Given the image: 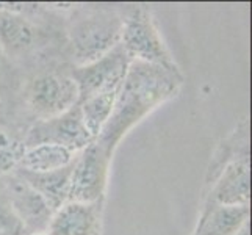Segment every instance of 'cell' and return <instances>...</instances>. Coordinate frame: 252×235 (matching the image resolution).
I'll use <instances>...</instances> for the list:
<instances>
[{
    "label": "cell",
    "instance_id": "obj_1",
    "mask_svg": "<svg viewBox=\"0 0 252 235\" xmlns=\"http://www.w3.org/2000/svg\"><path fill=\"white\" fill-rule=\"evenodd\" d=\"M185 77L182 71L132 62L121 85L115 108L95 143L115 154L123 138L163 103L179 96Z\"/></svg>",
    "mask_w": 252,
    "mask_h": 235
},
{
    "label": "cell",
    "instance_id": "obj_2",
    "mask_svg": "<svg viewBox=\"0 0 252 235\" xmlns=\"http://www.w3.org/2000/svg\"><path fill=\"white\" fill-rule=\"evenodd\" d=\"M124 14L110 5L74 6L67 22V38L75 66L100 58L116 47L123 34Z\"/></svg>",
    "mask_w": 252,
    "mask_h": 235
},
{
    "label": "cell",
    "instance_id": "obj_3",
    "mask_svg": "<svg viewBox=\"0 0 252 235\" xmlns=\"http://www.w3.org/2000/svg\"><path fill=\"white\" fill-rule=\"evenodd\" d=\"M121 46L132 62L161 66L172 71L180 69L161 36L152 11L143 5L128 8L124 14Z\"/></svg>",
    "mask_w": 252,
    "mask_h": 235
},
{
    "label": "cell",
    "instance_id": "obj_4",
    "mask_svg": "<svg viewBox=\"0 0 252 235\" xmlns=\"http://www.w3.org/2000/svg\"><path fill=\"white\" fill-rule=\"evenodd\" d=\"M25 102L36 119H47L77 105L79 90L71 74L39 72L25 86Z\"/></svg>",
    "mask_w": 252,
    "mask_h": 235
},
{
    "label": "cell",
    "instance_id": "obj_5",
    "mask_svg": "<svg viewBox=\"0 0 252 235\" xmlns=\"http://www.w3.org/2000/svg\"><path fill=\"white\" fill-rule=\"evenodd\" d=\"M113 155L100 144L91 143L74 160L69 201L74 202H99L105 201L110 167Z\"/></svg>",
    "mask_w": 252,
    "mask_h": 235
},
{
    "label": "cell",
    "instance_id": "obj_6",
    "mask_svg": "<svg viewBox=\"0 0 252 235\" xmlns=\"http://www.w3.org/2000/svg\"><path fill=\"white\" fill-rule=\"evenodd\" d=\"M94 141L95 140L83 123L79 103L58 116L36 119L24 138L25 147L36 144H55L74 154L82 152Z\"/></svg>",
    "mask_w": 252,
    "mask_h": 235
},
{
    "label": "cell",
    "instance_id": "obj_7",
    "mask_svg": "<svg viewBox=\"0 0 252 235\" xmlns=\"http://www.w3.org/2000/svg\"><path fill=\"white\" fill-rule=\"evenodd\" d=\"M130 63L132 60L119 42L116 47L94 62L74 66L69 74L79 90V103L102 90L123 83Z\"/></svg>",
    "mask_w": 252,
    "mask_h": 235
},
{
    "label": "cell",
    "instance_id": "obj_8",
    "mask_svg": "<svg viewBox=\"0 0 252 235\" xmlns=\"http://www.w3.org/2000/svg\"><path fill=\"white\" fill-rule=\"evenodd\" d=\"M0 188L24 223L27 235L47 231L54 212L50 210V207L41 198V195L36 193L22 177L17 176L16 172L0 177Z\"/></svg>",
    "mask_w": 252,
    "mask_h": 235
},
{
    "label": "cell",
    "instance_id": "obj_9",
    "mask_svg": "<svg viewBox=\"0 0 252 235\" xmlns=\"http://www.w3.org/2000/svg\"><path fill=\"white\" fill-rule=\"evenodd\" d=\"M212 205H251V159L235 160L221 171L202 195L201 207Z\"/></svg>",
    "mask_w": 252,
    "mask_h": 235
},
{
    "label": "cell",
    "instance_id": "obj_10",
    "mask_svg": "<svg viewBox=\"0 0 252 235\" xmlns=\"http://www.w3.org/2000/svg\"><path fill=\"white\" fill-rule=\"evenodd\" d=\"M103 202L67 201L52 213L49 235H102Z\"/></svg>",
    "mask_w": 252,
    "mask_h": 235
},
{
    "label": "cell",
    "instance_id": "obj_11",
    "mask_svg": "<svg viewBox=\"0 0 252 235\" xmlns=\"http://www.w3.org/2000/svg\"><path fill=\"white\" fill-rule=\"evenodd\" d=\"M41 32L29 16L0 3V47L6 57H24L34 50Z\"/></svg>",
    "mask_w": 252,
    "mask_h": 235
},
{
    "label": "cell",
    "instance_id": "obj_12",
    "mask_svg": "<svg viewBox=\"0 0 252 235\" xmlns=\"http://www.w3.org/2000/svg\"><path fill=\"white\" fill-rule=\"evenodd\" d=\"M240 159H251V119L245 116L238 121V124L230 130L229 135H225L222 140L216 144L210 162L207 165L202 195L213 185L216 177L221 171L227 167L229 163L240 160Z\"/></svg>",
    "mask_w": 252,
    "mask_h": 235
},
{
    "label": "cell",
    "instance_id": "obj_13",
    "mask_svg": "<svg viewBox=\"0 0 252 235\" xmlns=\"http://www.w3.org/2000/svg\"><path fill=\"white\" fill-rule=\"evenodd\" d=\"M248 221H251V205L201 207L191 235H237Z\"/></svg>",
    "mask_w": 252,
    "mask_h": 235
},
{
    "label": "cell",
    "instance_id": "obj_14",
    "mask_svg": "<svg viewBox=\"0 0 252 235\" xmlns=\"http://www.w3.org/2000/svg\"><path fill=\"white\" fill-rule=\"evenodd\" d=\"M72 168L74 162L62 169L49 172H29L22 169H16L14 172L27 182L36 193H39L41 198L46 201V204L50 207V210L55 212L69 201Z\"/></svg>",
    "mask_w": 252,
    "mask_h": 235
},
{
    "label": "cell",
    "instance_id": "obj_15",
    "mask_svg": "<svg viewBox=\"0 0 252 235\" xmlns=\"http://www.w3.org/2000/svg\"><path fill=\"white\" fill-rule=\"evenodd\" d=\"M121 85H115V86H110V88L102 90L79 103L83 123L94 140H97L102 129L105 127L107 121L111 116L118 93L121 90Z\"/></svg>",
    "mask_w": 252,
    "mask_h": 235
},
{
    "label": "cell",
    "instance_id": "obj_16",
    "mask_svg": "<svg viewBox=\"0 0 252 235\" xmlns=\"http://www.w3.org/2000/svg\"><path fill=\"white\" fill-rule=\"evenodd\" d=\"M77 154L55 144H36L25 149L17 169L29 172H49L71 165Z\"/></svg>",
    "mask_w": 252,
    "mask_h": 235
},
{
    "label": "cell",
    "instance_id": "obj_17",
    "mask_svg": "<svg viewBox=\"0 0 252 235\" xmlns=\"http://www.w3.org/2000/svg\"><path fill=\"white\" fill-rule=\"evenodd\" d=\"M25 149L27 147L24 140L0 129V177H5L19 168Z\"/></svg>",
    "mask_w": 252,
    "mask_h": 235
},
{
    "label": "cell",
    "instance_id": "obj_18",
    "mask_svg": "<svg viewBox=\"0 0 252 235\" xmlns=\"http://www.w3.org/2000/svg\"><path fill=\"white\" fill-rule=\"evenodd\" d=\"M0 235H27L25 226L0 188Z\"/></svg>",
    "mask_w": 252,
    "mask_h": 235
},
{
    "label": "cell",
    "instance_id": "obj_19",
    "mask_svg": "<svg viewBox=\"0 0 252 235\" xmlns=\"http://www.w3.org/2000/svg\"><path fill=\"white\" fill-rule=\"evenodd\" d=\"M10 69V63H8V57L3 52V49L0 47V78H3Z\"/></svg>",
    "mask_w": 252,
    "mask_h": 235
},
{
    "label": "cell",
    "instance_id": "obj_20",
    "mask_svg": "<svg viewBox=\"0 0 252 235\" xmlns=\"http://www.w3.org/2000/svg\"><path fill=\"white\" fill-rule=\"evenodd\" d=\"M237 235H251V221H248L243 228L237 232Z\"/></svg>",
    "mask_w": 252,
    "mask_h": 235
},
{
    "label": "cell",
    "instance_id": "obj_21",
    "mask_svg": "<svg viewBox=\"0 0 252 235\" xmlns=\"http://www.w3.org/2000/svg\"><path fill=\"white\" fill-rule=\"evenodd\" d=\"M29 235H49L47 232H34V234H29Z\"/></svg>",
    "mask_w": 252,
    "mask_h": 235
}]
</instances>
